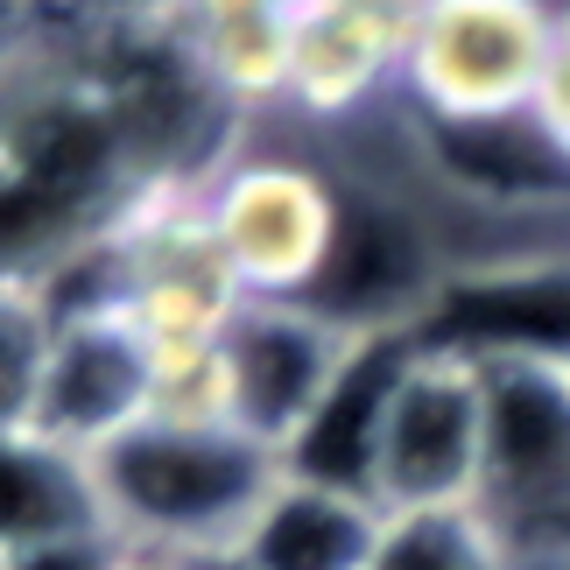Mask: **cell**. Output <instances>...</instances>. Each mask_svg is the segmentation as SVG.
Instances as JSON below:
<instances>
[{
    "label": "cell",
    "mask_w": 570,
    "mask_h": 570,
    "mask_svg": "<svg viewBox=\"0 0 570 570\" xmlns=\"http://www.w3.org/2000/svg\"><path fill=\"white\" fill-rule=\"evenodd\" d=\"M177 563H184V570H254L239 550H197V557H177Z\"/></svg>",
    "instance_id": "23"
},
{
    "label": "cell",
    "mask_w": 570,
    "mask_h": 570,
    "mask_svg": "<svg viewBox=\"0 0 570 570\" xmlns=\"http://www.w3.org/2000/svg\"><path fill=\"white\" fill-rule=\"evenodd\" d=\"M0 570H8V563H0Z\"/></svg>",
    "instance_id": "25"
},
{
    "label": "cell",
    "mask_w": 570,
    "mask_h": 570,
    "mask_svg": "<svg viewBox=\"0 0 570 570\" xmlns=\"http://www.w3.org/2000/svg\"><path fill=\"white\" fill-rule=\"evenodd\" d=\"M127 542L120 535H78V542H50V550L14 557L8 570H120Z\"/></svg>",
    "instance_id": "21"
},
{
    "label": "cell",
    "mask_w": 570,
    "mask_h": 570,
    "mask_svg": "<svg viewBox=\"0 0 570 570\" xmlns=\"http://www.w3.org/2000/svg\"><path fill=\"white\" fill-rule=\"evenodd\" d=\"M239 141V106L197 71L184 29L50 14L0 63V282L63 268L169 197H205Z\"/></svg>",
    "instance_id": "1"
},
{
    "label": "cell",
    "mask_w": 570,
    "mask_h": 570,
    "mask_svg": "<svg viewBox=\"0 0 570 570\" xmlns=\"http://www.w3.org/2000/svg\"><path fill=\"white\" fill-rule=\"evenodd\" d=\"M529 114H535L542 135L570 156V8L557 14V42H550V63H542V85H535Z\"/></svg>",
    "instance_id": "19"
},
{
    "label": "cell",
    "mask_w": 570,
    "mask_h": 570,
    "mask_svg": "<svg viewBox=\"0 0 570 570\" xmlns=\"http://www.w3.org/2000/svg\"><path fill=\"white\" fill-rule=\"evenodd\" d=\"M156 409V345L120 303L99 311H57V345L42 366L36 430L71 451H106L114 436L148 423Z\"/></svg>",
    "instance_id": "9"
},
{
    "label": "cell",
    "mask_w": 570,
    "mask_h": 570,
    "mask_svg": "<svg viewBox=\"0 0 570 570\" xmlns=\"http://www.w3.org/2000/svg\"><path fill=\"white\" fill-rule=\"evenodd\" d=\"M50 345H57L50 296L29 282H0V430H36Z\"/></svg>",
    "instance_id": "18"
},
{
    "label": "cell",
    "mask_w": 570,
    "mask_h": 570,
    "mask_svg": "<svg viewBox=\"0 0 570 570\" xmlns=\"http://www.w3.org/2000/svg\"><path fill=\"white\" fill-rule=\"evenodd\" d=\"M402 360H409V332H366L353 366H345V381L332 387V402H324L317 423L289 444L282 472L374 500L381 423H387V394H394V381H402Z\"/></svg>",
    "instance_id": "13"
},
{
    "label": "cell",
    "mask_w": 570,
    "mask_h": 570,
    "mask_svg": "<svg viewBox=\"0 0 570 570\" xmlns=\"http://www.w3.org/2000/svg\"><path fill=\"white\" fill-rule=\"evenodd\" d=\"M42 21H50V14H42V0H0V63H8L21 42L42 29Z\"/></svg>",
    "instance_id": "22"
},
{
    "label": "cell",
    "mask_w": 570,
    "mask_h": 570,
    "mask_svg": "<svg viewBox=\"0 0 570 570\" xmlns=\"http://www.w3.org/2000/svg\"><path fill=\"white\" fill-rule=\"evenodd\" d=\"M114 247H120L127 317L148 332L156 353L226 338V324L239 317L247 289L233 282L226 254H218V239L205 226V197H169L148 218H135Z\"/></svg>",
    "instance_id": "8"
},
{
    "label": "cell",
    "mask_w": 570,
    "mask_h": 570,
    "mask_svg": "<svg viewBox=\"0 0 570 570\" xmlns=\"http://www.w3.org/2000/svg\"><path fill=\"white\" fill-rule=\"evenodd\" d=\"M99 508L127 550L148 557H197L233 550L282 487V458L261 451L233 423H163L148 415L106 451H92Z\"/></svg>",
    "instance_id": "2"
},
{
    "label": "cell",
    "mask_w": 570,
    "mask_h": 570,
    "mask_svg": "<svg viewBox=\"0 0 570 570\" xmlns=\"http://www.w3.org/2000/svg\"><path fill=\"white\" fill-rule=\"evenodd\" d=\"M184 42L218 92L239 114L268 99H289V57H296V0H190Z\"/></svg>",
    "instance_id": "15"
},
{
    "label": "cell",
    "mask_w": 570,
    "mask_h": 570,
    "mask_svg": "<svg viewBox=\"0 0 570 570\" xmlns=\"http://www.w3.org/2000/svg\"><path fill=\"white\" fill-rule=\"evenodd\" d=\"M353 324L324 317L317 303H268L247 296L239 317L218 338V366H226V423L254 436L261 451L289 458V444L317 423V409L332 402L345 366L360 353Z\"/></svg>",
    "instance_id": "6"
},
{
    "label": "cell",
    "mask_w": 570,
    "mask_h": 570,
    "mask_svg": "<svg viewBox=\"0 0 570 570\" xmlns=\"http://www.w3.org/2000/svg\"><path fill=\"white\" fill-rule=\"evenodd\" d=\"M205 226L226 254L233 282L268 303H311L338 254L345 197L332 177L289 156H239L205 190Z\"/></svg>",
    "instance_id": "5"
},
{
    "label": "cell",
    "mask_w": 570,
    "mask_h": 570,
    "mask_svg": "<svg viewBox=\"0 0 570 570\" xmlns=\"http://www.w3.org/2000/svg\"><path fill=\"white\" fill-rule=\"evenodd\" d=\"M423 127H430L436 169H444L458 190L493 197V205H550V197H570V156L535 127V114L479 120V127L423 120Z\"/></svg>",
    "instance_id": "16"
},
{
    "label": "cell",
    "mask_w": 570,
    "mask_h": 570,
    "mask_svg": "<svg viewBox=\"0 0 570 570\" xmlns=\"http://www.w3.org/2000/svg\"><path fill=\"white\" fill-rule=\"evenodd\" d=\"M387 514L360 493L317 487V479L282 472V487L261 500L247 535L233 542L254 570H374Z\"/></svg>",
    "instance_id": "14"
},
{
    "label": "cell",
    "mask_w": 570,
    "mask_h": 570,
    "mask_svg": "<svg viewBox=\"0 0 570 570\" xmlns=\"http://www.w3.org/2000/svg\"><path fill=\"white\" fill-rule=\"evenodd\" d=\"M487 366V508L500 529L570 521V366L563 360H479Z\"/></svg>",
    "instance_id": "7"
},
{
    "label": "cell",
    "mask_w": 570,
    "mask_h": 570,
    "mask_svg": "<svg viewBox=\"0 0 570 570\" xmlns=\"http://www.w3.org/2000/svg\"><path fill=\"white\" fill-rule=\"evenodd\" d=\"M479 493H487V366L409 338L402 381H394L381 423L374 508L381 514L479 508Z\"/></svg>",
    "instance_id": "4"
},
{
    "label": "cell",
    "mask_w": 570,
    "mask_h": 570,
    "mask_svg": "<svg viewBox=\"0 0 570 570\" xmlns=\"http://www.w3.org/2000/svg\"><path fill=\"white\" fill-rule=\"evenodd\" d=\"M120 570H184L177 557H148V550H127L120 557Z\"/></svg>",
    "instance_id": "24"
},
{
    "label": "cell",
    "mask_w": 570,
    "mask_h": 570,
    "mask_svg": "<svg viewBox=\"0 0 570 570\" xmlns=\"http://www.w3.org/2000/svg\"><path fill=\"white\" fill-rule=\"evenodd\" d=\"M78 535H114L92 458L42 430H0V563Z\"/></svg>",
    "instance_id": "12"
},
{
    "label": "cell",
    "mask_w": 570,
    "mask_h": 570,
    "mask_svg": "<svg viewBox=\"0 0 570 570\" xmlns=\"http://www.w3.org/2000/svg\"><path fill=\"white\" fill-rule=\"evenodd\" d=\"M190 0H57V14L71 21H99V29H169L184 21Z\"/></svg>",
    "instance_id": "20"
},
{
    "label": "cell",
    "mask_w": 570,
    "mask_h": 570,
    "mask_svg": "<svg viewBox=\"0 0 570 570\" xmlns=\"http://www.w3.org/2000/svg\"><path fill=\"white\" fill-rule=\"evenodd\" d=\"M374 570H521V557L487 508H430L387 514Z\"/></svg>",
    "instance_id": "17"
},
{
    "label": "cell",
    "mask_w": 570,
    "mask_h": 570,
    "mask_svg": "<svg viewBox=\"0 0 570 570\" xmlns=\"http://www.w3.org/2000/svg\"><path fill=\"white\" fill-rule=\"evenodd\" d=\"M409 338L465 353V360H563L570 366V261H500V268L436 275Z\"/></svg>",
    "instance_id": "10"
},
{
    "label": "cell",
    "mask_w": 570,
    "mask_h": 570,
    "mask_svg": "<svg viewBox=\"0 0 570 570\" xmlns=\"http://www.w3.org/2000/svg\"><path fill=\"white\" fill-rule=\"evenodd\" d=\"M550 0H423L402 85L423 106V120L479 127L514 120L535 106L542 63L557 42Z\"/></svg>",
    "instance_id": "3"
},
{
    "label": "cell",
    "mask_w": 570,
    "mask_h": 570,
    "mask_svg": "<svg viewBox=\"0 0 570 570\" xmlns=\"http://www.w3.org/2000/svg\"><path fill=\"white\" fill-rule=\"evenodd\" d=\"M423 0H296L289 99L303 114H353L402 78Z\"/></svg>",
    "instance_id": "11"
}]
</instances>
